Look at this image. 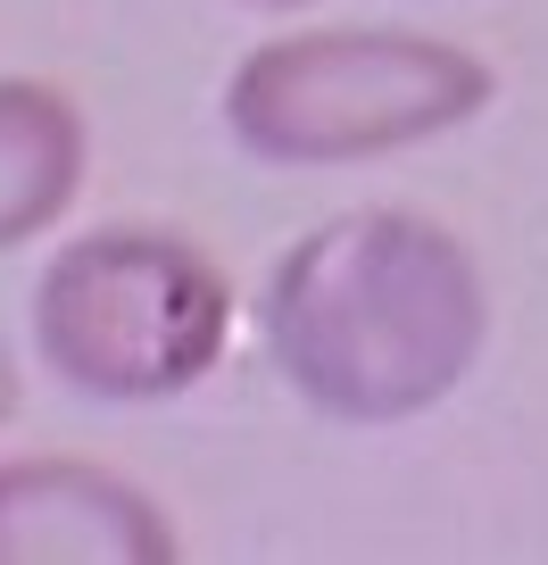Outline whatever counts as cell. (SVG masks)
Masks as SVG:
<instances>
[{
  "label": "cell",
  "instance_id": "obj_1",
  "mask_svg": "<svg viewBox=\"0 0 548 565\" xmlns=\"http://www.w3.org/2000/svg\"><path fill=\"white\" fill-rule=\"evenodd\" d=\"M266 358L333 424H407L441 407L491 341L474 249L416 209H341L266 275Z\"/></svg>",
  "mask_w": 548,
  "mask_h": 565
},
{
  "label": "cell",
  "instance_id": "obj_2",
  "mask_svg": "<svg viewBox=\"0 0 548 565\" xmlns=\"http://www.w3.org/2000/svg\"><path fill=\"white\" fill-rule=\"evenodd\" d=\"M491 92L498 75L441 34L324 25L258 42L225 75V134L258 167H357L474 125Z\"/></svg>",
  "mask_w": 548,
  "mask_h": 565
},
{
  "label": "cell",
  "instance_id": "obj_3",
  "mask_svg": "<svg viewBox=\"0 0 548 565\" xmlns=\"http://www.w3.org/2000/svg\"><path fill=\"white\" fill-rule=\"evenodd\" d=\"M233 341V282L192 233H75L34 282V350L75 399L150 407L208 383Z\"/></svg>",
  "mask_w": 548,
  "mask_h": 565
},
{
  "label": "cell",
  "instance_id": "obj_4",
  "mask_svg": "<svg viewBox=\"0 0 548 565\" xmlns=\"http://www.w3.org/2000/svg\"><path fill=\"white\" fill-rule=\"evenodd\" d=\"M175 524L142 482L92 458L0 466V565H166Z\"/></svg>",
  "mask_w": 548,
  "mask_h": 565
},
{
  "label": "cell",
  "instance_id": "obj_5",
  "mask_svg": "<svg viewBox=\"0 0 548 565\" xmlns=\"http://www.w3.org/2000/svg\"><path fill=\"white\" fill-rule=\"evenodd\" d=\"M84 159V108L42 75H0V249H25L75 209Z\"/></svg>",
  "mask_w": 548,
  "mask_h": 565
},
{
  "label": "cell",
  "instance_id": "obj_6",
  "mask_svg": "<svg viewBox=\"0 0 548 565\" xmlns=\"http://www.w3.org/2000/svg\"><path fill=\"white\" fill-rule=\"evenodd\" d=\"M249 9H308V0H249Z\"/></svg>",
  "mask_w": 548,
  "mask_h": 565
}]
</instances>
